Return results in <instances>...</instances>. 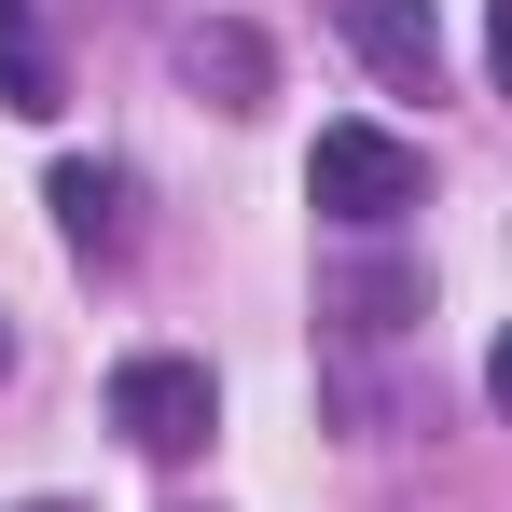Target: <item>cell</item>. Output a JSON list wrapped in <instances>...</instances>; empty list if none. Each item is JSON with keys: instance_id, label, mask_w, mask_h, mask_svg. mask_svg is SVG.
Listing matches in <instances>:
<instances>
[{"instance_id": "obj_1", "label": "cell", "mask_w": 512, "mask_h": 512, "mask_svg": "<svg viewBox=\"0 0 512 512\" xmlns=\"http://www.w3.org/2000/svg\"><path fill=\"white\" fill-rule=\"evenodd\" d=\"M416 194H429V153H416V139H388V125H319V153H305V208H319V222L388 236Z\"/></svg>"}, {"instance_id": "obj_2", "label": "cell", "mask_w": 512, "mask_h": 512, "mask_svg": "<svg viewBox=\"0 0 512 512\" xmlns=\"http://www.w3.org/2000/svg\"><path fill=\"white\" fill-rule=\"evenodd\" d=\"M111 429H125L139 457H194V443L222 429V388H208V360H167V346L111 360Z\"/></svg>"}, {"instance_id": "obj_3", "label": "cell", "mask_w": 512, "mask_h": 512, "mask_svg": "<svg viewBox=\"0 0 512 512\" xmlns=\"http://www.w3.org/2000/svg\"><path fill=\"white\" fill-rule=\"evenodd\" d=\"M346 42H360V56H374L402 97L443 84V14H429V0H346Z\"/></svg>"}, {"instance_id": "obj_4", "label": "cell", "mask_w": 512, "mask_h": 512, "mask_svg": "<svg viewBox=\"0 0 512 512\" xmlns=\"http://www.w3.org/2000/svg\"><path fill=\"white\" fill-rule=\"evenodd\" d=\"M42 208H56V236H70L84 263H111V250H125V167H97V153H70V167L42 180Z\"/></svg>"}, {"instance_id": "obj_5", "label": "cell", "mask_w": 512, "mask_h": 512, "mask_svg": "<svg viewBox=\"0 0 512 512\" xmlns=\"http://www.w3.org/2000/svg\"><path fill=\"white\" fill-rule=\"evenodd\" d=\"M0 111H28V125L56 111V42H42L28 0H0Z\"/></svg>"}, {"instance_id": "obj_6", "label": "cell", "mask_w": 512, "mask_h": 512, "mask_svg": "<svg viewBox=\"0 0 512 512\" xmlns=\"http://www.w3.org/2000/svg\"><path fill=\"white\" fill-rule=\"evenodd\" d=\"M180 70H194V84H222V111H263V42H250V28H194V42H180Z\"/></svg>"}, {"instance_id": "obj_7", "label": "cell", "mask_w": 512, "mask_h": 512, "mask_svg": "<svg viewBox=\"0 0 512 512\" xmlns=\"http://www.w3.org/2000/svg\"><path fill=\"white\" fill-rule=\"evenodd\" d=\"M485 70H499V97H512V0H485Z\"/></svg>"}, {"instance_id": "obj_8", "label": "cell", "mask_w": 512, "mask_h": 512, "mask_svg": "<svg viewBox=\"0 0 512 512\" xmlns=\"http://www.w3.org/2000/svg\"><path fill=\"white\" fill-rule=\"evenodd\" d=\"M485 402H499V416H512V333L485 346Z\"/></svg>"}, {"instance_id": "obj_9", "label": "cell", "mask_w": 512, "mask_h": 512, "mask_svg": "<svg viewBox=\"0 0 512 512\" xmlns=\"http://www.w3.org/2000/svg\"><path fill=\"white\" fill-rule=\"evenodd\" d=\"M28 512H70V499H28Z\"/></svg>"}, {"instance_id": "obj_10", "label": "cell", "mask_w": 512, "mask_h": 512, "mask_svg": "<svg viewBox=\"0 0 512 512\" xmlns=\"http://www.w3.org/2000/svg\"><path fill=\"white\" fill-rule=\"evenodd\" d=\"M0 360H14V333H0Z\"/></svg>"}]
</instances>
